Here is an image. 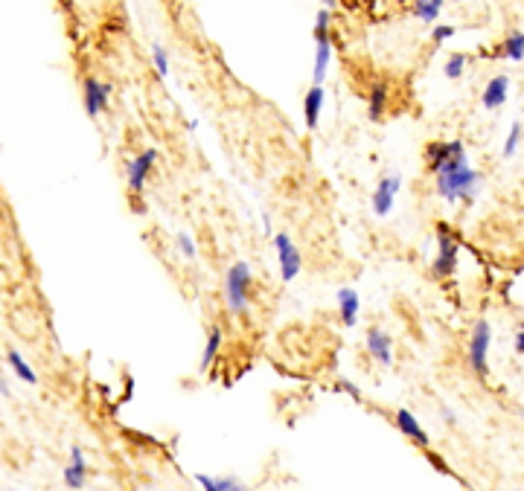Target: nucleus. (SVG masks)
<instances>
[{"label": "nucleus", "instance_id": "13", "mask_svg": "<svg viewBox=\"0 0 524 491\" xmlns=\"http://www.w3.org/2000/svg\"><path fill=\"white\" fill-rule=\"evenodd\" d=\"M85 480H88L85 454H82V448H73V450H70V465L65 468V485H67V488H82Z\"/></svg>", "mask_w": 524, "mask_h": 491}, {"label": "nucleus", "instance_id": "23", "mask_svg": "<svg viewBox=\"0 0 524 491\" xmlns=\"http://www.w3.org/2000/svg\"><path fill=\"white\" fill-rule=\"evenodd\" d=\"M175 244H178L184 259H196V242H192L189 233H178V235H175Z\"/></svg>", "mask_w": 524, "mask_h": 491}, {"label": "nucleus", "instance_id": "6", "mask_svg": "<svg viewBox=\"0 0 524 491\" xmlns=\"http://www.w3.org/2000/svg\"><path fill=\"white\" fill-rule=\"evenodd\" d=\"M154 160H158V148H146L143 154H137L128 163V189H131V195H140L146 189V178H149Z\"/></svg>", "mask_w": 524, "mask_h": 491}, {"label": "nucleus", "instance_id": "24", "mask_svg": "<svg viewBox=\"0 0 524 491\" xmlns=\"http://www.w3.org/2000/svg\"><path fill=\"white\" fill-rule=\"evenodd\" d=\"M463 67H466V55L455 53V55H449V62H445V76H449V78H460Z\"/></svg>", "mask_w": 524, "mask_h": 491}, {"label": "nucleus", "instance_id": "27", "mask_svg": "<svg viewBox=\"0 0 524 491\" xmlns=\"http://www.w3.org/2000/svg\"><path fill=\"white\" fill-rule=\"evenodd\" d=\"M329 9L318 12V21H315V38H329Z\"/></svg>", "mask_w": 524, "mask_h": 491}, {"label": "nucleus", "instance_id": "22", "mask_svg": "<svg viewBox=\"0 0 524 491\" xmlns=\"http://www.w3.org/2000/svg\"><path fill=\"white\" fill-rule=\"evenodd\" d=\"M384 105H387V88L376 85L373 93H370V105H367V116H370L373 123H379L382 113H384Z\"/></svg>", "mask_w": 524, "mask_h": 491}, {"label": "nucleus", "instance_id": "30", "mask_svg": "<svg viewBox=\"0 0 524 491\" xmlns=\"http://www.w3.org/2000/svg\"><path fill=\"white\" fill-rule=\"evenodd\" d=\"M513 346H516L518 355H524V323L516 329V343H513Z\"/></svg>", "mask_w": 524, "mask_h": 491}, {"label": "nucleus", "instance_id": "29", "mask_svg": "<svg viewBox=\"0 0 524 491\" xmlns=\"http://www.w3.org/2000/svg\"><path fill=\"white\" fill-rule=\"evenodd\" d=\"M335 387H338L341 392H347V396H349V399H356V401H361V392H358V387H356V384H349V381H344V378H341V381H338Z\"/></svg>", "mask_w": 524, "mask_h": 491}, {"label": "nucleus", "instance_id": "31", "mask_svg": "<svg viewBox=\"0 0 524 491\" xmlns=\"http://www.w3.org/2000/svg\"><path fill=\"white\" fill-rule=\"evenodd\" d=\"M443 419H445V422H455V413H452L449 407H443Z\"/></svg>", "mask_w": 524, "mask_h": 491}, {"label": "nucleus", "instance_id": "5", "mask_svg": "<svg viewBox=\"0 0 524 491\" xmlns=\"http://www.w3.org/2000/svg\"><path fill=\"white\" fill-rule=\"evenodd\" d=\"M274 247H277V259H280V277L283 282H291L303 268V256L295 247V242L288 239V233H277L274 235Z\"/></svg>", "mask_w": 524, "mask_h": 491}, {"label": "nucleus", "instance_id": "33", "mask_svg": "<svg viewBox=\"0 0 524 491\" xmlns=\"http://www.w3.org/2000/svg\"><path fill=\"white\" fill-rule=\"evenodd\" d=\"M323 4H326V6H335V4H338V0H323Z\"/></svg>", "mask_w": 524, "mask_h": 491}, {"label": "nucleus", "instance_id": "19", "mask_svg": "<svg viewBox=\"0 0 524 491\" xmlns=\"http://www.w3.org/2000/svg\"><path fill=\"white\" fill-rule=\"evenodd\" d=\"M6 364L12 366V372H15V375L21 378V381H27V384H35V381H38L35 369H32V366L24 361V355H21V352H18V349H9V352H6Z\"/></svg>", "mask_w": 524, "mask_h": 491}, {"label": "nucleus", "instance_id": "18", "mask_svg": "<svg viewBox=\"0 0 524 491\" xmlns=\"http://www.w3.org/2000/svg\"><path fill=\"white\" fill-rule=\"evenodd\" d=\"M329 62H332V44L329 38H318V53H315V85H321L326 78Z\"/></svg>", "mask_w": 524, "mask_h": 491}, {"label": "nucleus", "instance_id": "21", "mask_svg": "<svg viewBox=\"0 0 524 491\" xmlns=\"http://www.w3.org/2000/svg\"><path fill=\"white\" fill-rule=\"evenodd\" d=\"M443 12V0H414V15L425 24H434Z\"/></svg>", "mask_w": 524, "mask_h": 491}, {"label": "nucleus", "instance_id": "15", "mask_svg": "<svg viewBox=\"0 0 524 491\" xmlns=\"http://www.w3.org/2000/svg\"><path fill=\"white\" fill-rule=\"evenodd\" d=\"M323 88L315 85L309 88L306 99H303V120H306V128H318V120H321V108H323Z\"/></svg>", "mask_w": 524, "mask_h": 491}, {"label": "nucleus", "instance_id": "4", "mask_svg": "<svg viewBox=\"0 0 524 491\" xmlns=\"http://www.w3.org/2000/svg\"><path fill=\"white\" fill-rule=\"evenodd\" d=\"M490 343H492V329L487 320H478L475 329H472V335H469V366L475 375L481 378H487L490 375Z\"/></svg>", "mask_w": 524, "mask_h": 491}, {"label": "nucleus", "instance_id": "2", "mask_svg": "<svg viewBox=\"0 0 524 491\" xmlns=\"http://www.w3.org/2000/svg\"><path fill=\"white\" fill-rule=\"evenodd\" d=\"M250 288H254V273H250L248 262H236L230 265V270L224 273V303L230 308V314H245L250 305Z\"/></svg>", "mask_w": 524, "mask_h": 491}, {"label": "nucleus", "instance_id": "11", "mask_svg": "<svg viewBox=\"0 0 524 491\" xmlns=\"http://www.w3.org/2000/svg\"><path fill=\"white\" fill-rule=\"evenodd\" d=\"M335 303H338L341 323H344V326H356V320H358V308H361L358 291H356V288H341V291L335 293Z\"/></svg>", "mask_w": 524, "mask_h": 491}, {"label": "nucleus", "instance_id": "1", "mask_svg": "<svg viewBox=\"0 0 524 491\" xmlns=\"http://www.w3.org/2000/svg\"><path fill=\"white\" fill-rule=\"evenodd\" d=\"M481 186V172H475L466 163V151L449 157L437 172H434V192L443 201H472Z\"/></svg>", "mask_w": 524, "mask_h": 491}, {"label": "nucleus", "instance_id": "16", "mask_svg": "<svg viewBox=\"0 0 524 491\" xmlns=\"http://www.w3.org/2000/svg\"><path fill=\"white\" fill-rule=\"evenodd\" d=\"M196 483L204 491H250L239 477H210V474H196Z\"/></svg>", "mask_w": 524, "mask_h": 491}, {"label": "nucleus", "instance_id": "12", "mask_svg": "<svg viewBox=\"0 0 524 491\" xmlns=\"http://www.w3.org/2000/svg\"><path fill=\"white\" fill-rule=\"evenodd\" d=\"M507 93H510V78L507 76H495V78H490V85L483 88L481 102H483L487 111H495V108H501L504 102H507Z\"/></svg>", "mask_w": 524, "mask_h": 491}, {"label": "nucleus", "instance_id": "14", "mask_svg": "<svg viewBox=\"0 0 524 491\" xmlns=\"http://www.w3.org/2000/svg\"><path fill=\"white\" fill-rule=\"evenodd\" d=\"M460 151H466L460 140H452V143H429V148H425V160H429L431 172H437L445 160H449V157H455Z\"/></svg>", "mask_w": 524, "mask_h": 491}, {"label": "nucleus", "instance_id": "9", "mask_svg": "<svg viewBox=\"0 0 524 491\" xmlns=\"http://www.w3.org/2000/svg\"><path fill=\"white\" fill-rule=\"evenodd\" d=\"M367 352L382 364V366H391L394 364V340L387 338V331L379 329V326H370L367 329Z\"/></svg>", "mask_w": 524, "mask_h": 491}, {"label": "nucleus", "instance_id": "17", "mask_svg": "<svg viewBox=\"0 0 524 491\" xmlns=\"http://www.w3.org/2000/svg\"><path fill=\"white\" fill-rule=\"evenodd\" d=\"M222 340H224V335H222V329L219 326H213L210 329V335H207V343H204V352H201V372H207L210 366H213V361H216V355L222 352Z\"/></svg>", "mask_w": 524, "mask_h": 491}, {"label": "nucleus", "instance_id": "10", "mask_svg": "<svg viewBox=\"0 0 524 491\" xmlns=\"http://www.w3.org/2000/svg\"><path fill=\"white\" fill-rule=\"evenodd\" d=\"M111 85L100 82V78H85V111L88 116H100L108 108Z\"/></svg>", "mask_w": 524, "mask_h": 491}, {"label": "nucleus", "instance_id": "8", "mask_svg": "<svg viewBox=\"0 0 524 491\" xmlns=\"http://www.w3.org/2000/svg\"><path fill=\"white\" fill-rule=\"evenodd\" d=\"M394 424L402 430V436H408L411 439L417 448H422V450H429V445H431V439H429V434H425V427L417 422V416L411 413V410H405V407H399L396 413H394Z\"/></svg>", "mask_w": 524, "mask_h": 491}, {"label": "nucleus", "instance_id": "25", "mask_svg": "<svg viewBox=\"0 0 524 491\" xmlns=\"http://www.w3.org/2000/svg\"><path fill=\"white\" fill-rule=\"evenodd\" d=\"M521 143V123H513L510 125V134H507V143H504V157H513L516 148Z\"/></svg>", "mask_w": 524, "mask_h": 491}, {"label": "nucleus", "instance_id": "3", "mask_svg": "<svg viewBox=\"0 0 524 491\" xmlns=\"http://www.w3.org/2000/svg\"><path fill=\"white\" fill-rule=\"evenodd\" d=\"M457 256H460V242L457 235L445 227V224H437V256L431 262V277L434 279H445L452 277L455 268H457Z\"/></svg>", "mask_w": 524, "mask_h": 491}, {"label": "nucleus", "instance_id": "26", "mask_svg": "<svg viewBox=\"0 0 524 491\" xmlns=\"http://www.w3.org/2000/svg\"><path fill=\"white\" fill-rule=\"evenodd\" d=\"M152 58H154V67H158V76L166 78L169 76V58H166V50L161 44H154L152 47Z\"/></svg>", "mask_w": 524, "mask_h": 491}, {"label": "nucleus", "instance_id": "20", "mask_svg": "<svg viewBox=\"0 0 524 491\" xmlns=\"http://www.w3.org/2000/svg\"><path fill=\"white\" fill-rule=\"evenodd\" d=\"M498 55L510 58V62H521V58H524V32H518V29L510 32V35H507V41L501 44Z\"/></svg>", "mask_w": 524, "mask_h": 491}, {"label": "nucleus", "instance_id": "7", "mask_svg": "<svg viewBox=\"0 0 524 491\" xmlns=\"http://www.w3.org/2000/svg\"><path fill=\"white\" fill-rule=\"evenodd\" d=\"M399 189H402V178H399V174H384V178L379 181V186L373 192V212L379 215V219L394 209Z\"/></svg>", "mask_w": 524, "mask_h": 491}, {"label": "nucleus", "instance_id": "28", "mask_svg": "<svg viewBox=\"0 0 524 491\" xmlns=\"http://www.w3.org/2000/svg\"><path fill=\"white\" fill-rule=\"evenodd\" d=\"M452 35H455V27H434V32H431L434 44H443V41H449Z\"/></svg>", "mask_w": 524, "mask_h": 491}, {"label": "nucleus", "instance_id": "32", "mask_svg": "<svg viewBox=\"0 0 524 491\" xmlns=\"http://www.w3.org/2000/svg\"><path fill=\"white\" fill-rule=\"evenodd\" d=\"M0 392H4V396H9V387H6V381L0 378Z\"/></svg>", "mask_w": 524, "mask_h": 491}]
</instances>
